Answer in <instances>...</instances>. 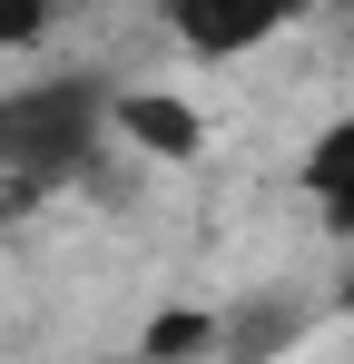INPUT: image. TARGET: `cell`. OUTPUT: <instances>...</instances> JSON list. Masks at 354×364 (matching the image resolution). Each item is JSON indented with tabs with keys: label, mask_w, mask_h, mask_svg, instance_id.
Segmentation results:
<instances>
[{
	"label": "cell",
	"mask_w": 354,
	"mask_h": 364,
	"mask_svg": "<svg viewBox=\"0 0 354 364\" xmlns=\"http://www.w3.org/2000/svg\"><path fill=\"white\" fill-rule=\"evenodd\" d=\"M295 335H305V305L295 296H256V305H236V315H217L227 364H266V355H286Z\"/></svg>",
	"instance_id": "4"
},
{
	"label": "cell",
	"mask_w": 354,
	"mask_h": 364,
	"mask_svg": "<svg viewBox=\"0 0 354 364\" xmlns=\"http://www.w3.org/2000/svg\"><path fill=\"white\" fill-rule=\"evenodd\" d=\"M109 79H20L10 99H0V178L10 187H59L79 178L89 158H99V138H109Z\"/></svg>",
	"instance_id": "1"
},
{
	"label": "cell",
	"mask_w": 354,
	"mask_h": 364,
	"mask_svg": "<svg viewBox=\"0 0 354 364\" xmlns=\"http://www.w3.org/2000/svg\"><path fill=\"white\" fill-rule=\"evenodd\" d=\"M30 40H50V10L40 0H10L0 10V50H30Z\"/></svg>",
	"instance_id": "7"
},
{
	"label": "cell",
	"mask_w": 354,
	"mask_h": 364,
	"mask_svg": "<svg viewBox=\"0 0 354 364\" xmlns=\"http://www.w3.org/2000/svg\"><path fill=\"white\" fill-rule=\"evenodd\" d=\"M276 30H286V10H168V40L197 50V60H236V50L276 40Z\"/></svg>",
	"instance_id": "3"
},
{
	"label": "cell",
	"mask_w": 354,
	"mask_h": 364,
	"mask_svg": "<svg viewBox=\"0 0 354 364\" xmlns=\"http://www.w3.org/2000/svg\"><path fill=\"white\" fill-rule=\"evenodd\" d=\"M305 197L325 207V227H335V237H354V109L315 138V158H305Z\"/></svg>",
	"instance_id": "5"
},
{
	"label": "cell",
	"mask_w": 354,
	"mask_h": 364,
	"mask_svg": "<svg viewBox=\"0 0 354 364\" xmlns=\"http://www.w3.org/2000/svg\"><path fill=\"white\" fill-rule=\"evenodd\" d=\"M345 305H354V276H345Z\"/></svg>",
	"instance_id": "8"
},
{
	"label": "cell",
	"mask_w": 354,
	"mask_h": 364,
	"mask_svg": "<svg viewBox=\"0 0 354 364\" xmlns=\"http://www.w3.org/2000/svg\"><path fill=\"white\" fill-rule=\"evenodd\" d=\"M207 345H217V315H197V305H168V315L138 335L148 364H187V355H207Z\"/></svg>",
	"instance_id": "6"
},
{
	"label": "cell",
	"mask_w": 354,
	"mask_h": 364,
	"mask_svg": "<svg viewBox=\"0 0 354 364\" xmlns=\"http://www.w3.org/2000/svg\"><path fill=\"white\" fill-rule=\"evenodd\" d=\"M109 138H128V148H148V158H197V109L187 99H158V89H118L109 99Z\"/></svg>",
	"instance_id": "2"
}]
</instances>
